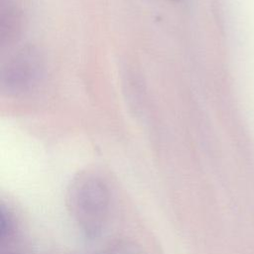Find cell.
<instances>
[{"label": "cell", "instance_id": "3", "mask_svg": "<svg viewBox=\"0 0 254 254\" xmlns=\"http://www.w3.org/2000/svg\"><path fill=\"white\" fill-rule=\"evenodd\" d=\"M17 11L13 8H8L6 14H2V24H1V34L2 38H8L10 40L14 37V34H17V29L19 27V16L16 13Z\"/></svg>", "mask_w": 254, "mask_h": 254}, {"label": "cell", "instance_id": "2", "mask_svg": "<svg viewBox=\"0 0 254 254\" xmlns=\"http://www.w3.org/2000/svg\"><path fill=\"white\" fill-rule=\"evenodd\" d=\"M40 56L33 48H24L15 54L2 70V86L12 93L28 90L38 79Z\"/></svg>", "mask_w": 254, "mask_h": 254}, {"label": "cell", "instance_id": "1", "mask_svg": "<svg viewBox=\"0 0 254 254\" xmlns=\"http://www.w3.org/2000/svg\"><path fill=\"white\" fill-rule=\"evenodd\" d=\"M72 209L88 231H96L107 204V192L101 182L88 177L80 179L70 190Z\"/></svg>", "mask_w": 254, "mask_h": 254}]
</instances>
